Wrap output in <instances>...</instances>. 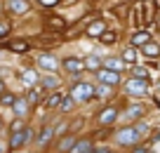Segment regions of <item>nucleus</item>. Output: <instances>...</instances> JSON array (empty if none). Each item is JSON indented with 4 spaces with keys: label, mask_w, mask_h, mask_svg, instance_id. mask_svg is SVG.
Wrapping results in <instances>:
<instances>
[{
    "label": "nucleus",
    "mask_w": 160,
    "mask_h": 153,
    "mask_svg": "<svg viewBox=\"0 0 160 153\" xmlns=\"http://www.w3.org/2000/svg\"><path fill=\"white\" fill-rule=\"evenodd\" d=\"M94 94H97V87L92 83H75L71 87V97L75 101H90V99H94Z\"/></svg>",
    "instance_id": "nucleus-1"
},
{
    "label": "nucleus",
    "mask_w": 160,
    "mask_h": 153,
    "mask_svg": "<svg viewBox=\"0 0 160 153\" xmlns=\"http://www.w3.org/2000/svg\"><path fill=\"white\" fill-rule=\"evenodd\" d=\"M115 139H118L120 146H132V148H134L137 144L141 141V134L137 132V127L132 125V127H122L118 134H115Z\"/></svg>",
    "instance_id": "nucleus-2"
},
{
    "label": "nucleus",
    "mask_w": 160,
    "mask_h": 153,
    "mask_svg": "<svg viewBox=\"0 0 160 153\" xmlns=\"http://www.w3.org/2000/svg\"><path fill=\"white\" fill-rule=\"evenodd\" d=\"M31 139H33V130H21V132H14L10 137V148L14 151V148H21V146H26V144H31Z\"/></svg>",
    "instance_id": "nucleus-3"
},
{
    "label": "nucleus",
    "mask_w": 160,
    "mask_h": 153,
    "mask_svg": "<svg viewBox=\"0 0 160 153\" xmlns=\"http://www.w3.org/2000/svg\"><path fill=\"white\" fill-rule=\"evenodd\" d=\"M97 80L101 85L115 87V85H120V73L118 71H111V69H101V71H97Z\"/></svg>",
    "instance_id": "nucleus-4"
},
{
    "label": "nucleus",
    "mask_w": 160,
    "mask_h": 153,
    "mask_svg": "<svg viewBox=\"0 0 160 153\" xmlns=\"http://www.w3.org/2000/svg\"><path fill=\"white\" fill-rule=\"evenodd\" d=\"M125 89H127V94H146V92H148V80L132 78V80H127Z\"/></svg>",
    "instance_id": "nucleus-5"
},
{
    "label": "nucleus",
    "mask_w": 160,
    "mask_h": 153,
    "mask_svg": "<svg viewBox=\"0 0 160 153\" xmlns=\"http://www.w3.org/2000/svg\"><path fill=\"white\" fill-rule=\"evenodd\" d=\"M155 5H158V0H144L141 3V10H144V17H141V24L148 26L153 21V14H155Z\"/></svg>",
    "instance_id": "nucleus-6"
},
{
    "label": "nucleus",
    "mask_w": 160,
    "mask_h": 153,
    "mask_svg": "<svg viewBox=\"0 0 160 153\" xmlns=\"http://www.w3.org/2000/svg\"><path fill=\"white\" fill-rule=\"evenodd\" d=\"M115 120H118V109H115V106L104 109V111L99 113V123H101V125H113Z\"/></svg>",
    "instance_id": "nucleus-7"
},
{
    "label": "nucleus",
    "mask_w": 160,
    "mask_h": 153,
    "mask_svg": "<svg viewBox=\"0 0 160 153\" xmlns=\"http://www.w3.org/2000/svg\"><path fill=\"white\" fill-rule=\"evenodd\" d=\"M64 69L68 73H80V71H85V61L75 59V57H68V59H64Z\"/></svg>",
    "instance_id": "nucleus-8"
},
{
    "label": "nucleus",
    "mask_w": 160,
    "mask_h": 153,
    "mask_svg": "<svg viewBox=\"0 0 160 153\" xmlns=\"http://www.w3.org/2000/svg\"><path fill=\"white\" fill-rule=\"evenodd\" d=\"M130 43H132V47H144L146 43H151V33L148 31H137L130 38Z\"/></svg>",
    "instance_id": "nucleus-9"
},
{
    "label": "nucleus",
    "mask_w": 160,
    "mask_h": 153,
    "mask_svg": "<svg viewBox=\"0 0 160 153\" xmlns=\"http://www.w3.org/2000/svg\"><path fill=\"white\" fill-rule=\"evenodd\" d=\"M75 144H78V139H75L73 134H66V137L59 141L57 151H59V153H71V151H73V146H75Z\"/></svg>",
    "instance_id": "nucleus-10"
},
{
    "label": "nucleus",
    "mask_w": 160,
    "mask_h": 153,
    "mask_svg": "<svg viewBox=\"0 0 160 153\" xmlns=\"http://www.w3.org/2000/svg\"><path fill=\"white\" fill-rule=\"evenodd\" d=\"M52 137H54V127H52V125H47V127L40 130V134H38V139H35V144H38V146H47Z\"/></svg>",
    "instance_id": "nucleus-11"
},
{
    "label": "nucleus",
    "mask_w": 160,
    "mask_h": 153,
    "mask_svg": "<svg viewBox=\"0 0 160 153\" xmlns=\"http://www.w3.org/2000/svg\"><path fill=\"white\" fill-rule=\"evenodd\" d=\"M12 109H14V115H17V118H26V115H28L31 104H28V99H17Z\"/></svg>",
    "instance_id": "nucleus-12"
},
{
    "label": "nucleus",
    "mask_w": 160,
    "mask_h": 153,
    "mask_svg": "<svg viewBox=\"0 0 160 153\" xmlns=\"http://www.w3.org/2000/svg\"><path fill=\"white\" fill-rule=\"evenodd\" d=\"M38 66H40V69H45V71H57L59 61H57L52 54H42V57L38 59Z\"/></svg>",
    "instance_id": "nucleus-13"
},
{
    "label": "nucleus",
    "mask_w": 160,
    "mask_h": 153,
    "mask_svg": "<svg viewBox=\"0 0 160 153\" xmlns=\"http://www.w3.org/2000/svg\"><path fill=\"white\" fill-rule=\"evenodd\" d=\"M141 54H144V57H151V59H158V57H160V45L151 40V43H146L144 47H141Z\"/></svg>",
    "instance_id": "nucleus-14"
},
{
    "label": "nucleus",
    "mask_w": 160,
    "mask_h": 153,
    "mask_svg": "<svg viewBox=\"0 0 160 153\" xmlns=\"http://www.w3.org/2000/svg\"><path fill=\"white\" fill-rule=\"evenodd\" d=\"M71 153H97V151H94V146H92L90 139H78V144L73 146Z\"/></svg>",
    "instance_id": "nucleus-15"
},
{
    "label": "nucleus",
    "mask_w": 160,
    "mask_h": 153,
    "mask_svg": "<svg viewBox=\"0 0 160 153\" xmlns=\"http://www.w3.org/2000/svg\"><path fill=\"white\" fill-rule=\"evenodd\" d=\"M144 113H146V109H144L141 104H132L130 109L125 111V118H127V120H139Z\"/></svg>",
    "instance_id": "nucleus-16"
},
{
    "label": "nucleus",
    "mask_w": 160,
    "mask_h": 153,
    "mask_svg": "<svg viewBox=\"0 0 160 153\" xmlns=\"http://www.w3.org/2000/svg\"><path fill=\"white\" fill-rule=\"evenodd\" d=\"M42 94H45V87H42V85H40V87H33L28 92V104H40V101H42Z\"/></svg>",
    "instance_id": "nucleus-17"
},
{
    "label": "nucleus",
    "mask_w": 160,
    "mask_h": 153,
    "mask_svg": "<svg viewBox=\"0 0 160 153\" xmlns=\"http://www.w3.org/2000/svg\"><path fill=\"white\" fill-rule=\"evenodd\" d=\"M61 101H64V94H61V92H52L50 97H47L45 106H47V109H57V106H61Z\"/></svg>",
    "instance_id": "nucleus-18"
},
{
    "label": "nucleus",
    "mask_w": 160,
    "mask_h": 153,
    "mask_svg": "<svg viewBox=\"0 0 160 153\" xmlns=\"http://www.w3.org/2000/svg\"><path fill=\"white\" fill-rule=\"evenodd\" d=\"M10 10L14 12V14H21V12L28 10V3H26V0H10Z\"/></svg>",
    "instance_id": "nucleus-19"
},
{
    "label": "nucleus",
    "mask_w": 160,
    "mask_h": 153,
    "mask_svg": "<svg viewBox=\"0 0 160 153\" xmlns=\"http://www.w3.org/2000/svg\"><path fill=\"white\" fill-rule=\"evenodd\" d=\"M104 31H106V24L104 21H94V24H90V28H87V33L90 35H104Z\"/></svg>",
    "instance_id": "nucleus-20"
},
{
    "label": "nucleus",
    "mask_w": 160,
    "mask_h": 153,
    "mask_svg": "<svg viewBox=\"0 0 160 153\" xmlns=\"http://www.w3.org/2000/svg\"><path fill=\"white\" fill-rule=\"evenodd\" d=\"M101 45H115V40H118V33L115 31H104V35H101Z\"/></svg>",
    "instance_id": "nucleus-21"
},
{
    "label": "nucleus",
    "mask_w": 160,
    "mask_h": 153,
    "mask_svg": "<svg viewBox=\"0 0 160 153\" xmlns=\"http://www.w3.org/2000/svg\"><path fill=\"white\" fill-rule=\"evenodd\" d=\"M85 69L87 71H101L104 66H101V61L97 59V57H87V59H85Z\"/></svg>",
    "instance_id": "nucleus-22"
},
{
    "label": "nucleus",
    "mask_w": 160,
    "mask_h": 153,
    "mask_svg": "<svg viewBox=\"0 0 160 153\" xmlns=\"http://www.w3.org/2000/svg\"><path fill=\"white\" fill-rule=\"evenodd\" d=\"M122 66H125V64H122V59H106V61H104V69L118 71V73L122 71Z\"/></svg>",
    "instance_id": "nucleus-23"
},
{
    "label": "nucleus",
    "mask_w": 160,
    "mask_h": 153,
    "mask_svg": "<svg viewBox=\"0 0 160 153\" xmlns=\"http://www.w3.org/2000/svg\"><path fill=\"white\" fill-rule=\"evenodd\" d=\"M42 87L45 89H57V85H59V80H57V75H47V78H42Z\"/></svg>",
    "instance_id": "nucleus-24"
},
{
    "label": "nucleus",
    "mask_w": 160,
    "mask_h": 153,
    "mask_svg": "<svg viewBox=\"0 0 160 153\" xmlns=\"http://www.w3.org/2000/svg\"><path fill=\"white\" fill-rule=\"evenodd\" d=\"M122 61H127V64H134V61H137V49H134V47H127L125 52H122Z\"/></svg>",
    "instance_id": "nucleus-25"
},
{
    "label": "nucleus",
    "mask_w": 160,
    "mask_h": 153,
    "mask_svg": "<svg viewBox=\"0 0 160 153\" xmlns=\"http://www.w3.org/2000/svg\"><path fill=\"white\" fill-rule=\"evenodd\" d=\"M132 75H134V78H141V80H151L148 71L141 69V66H132Z\"/></svg>",
    "instance_id": "nucleus-26"
},
{
    "label": "nucleus",
    "mask_w": 160,
    "mask_h": 153,
    "mask_svg": "<svg viewBox=\"0 0 160 153\" xmlns=\"http://www.w3.org/2000/svg\"><path fill=\"white\" fill-rule=\"evenodd\" d=\"M24 83L28 85V87H33V85L38 83V75H35V71H26V73H24Z\"/></svg>",
    "instance_id": "nucleus-27"
},
{
    "label": "nucleus",
    "mask_w": 160,
    "mask_h": 153,
    "mask_svg": "<svg viewBox=\"0 0 160 153\" xmlns=\"http://www.w3.org/2000/svg\"><path fill=\"white\" fill-rule=\"evenodd\" d=\"M12 134H14V132H21V130H26V123H24V118H17L14 120V123H12Z\"/></svg>",
    "instance_id": "nucleus-28"
},
{
    "label": "nucleus",
    "mask_w": 160,
    "mask_h": 153,
    "mask_svg": "<svg viewBox=\"0 0 160 153\" xmlns=\"http://www.w3.org/2000/svg\"><path fill=\"white\" fill-rule=\"evenodd\" d=\"M73 101H75L73 97H64V101H61L59 109H61V111H71V109H73Z\"/></svg>",
    "instance_id": "nucleus-29"
},
{
    "label": "nucleus",
    "mask_w": 160,
    "mask_h": 153,
    "mask_svg": "<svg viewBox=\"0 0 160 153\" xmlns=\"http://www.w3.org/2000/svg\"><path fill=\"white\" fill-rule=\"evenodd\" d=\"M0 101H2L5 106H14L17 97H14V94H2V97H0Z\"/></svg>",
    "instance_id": "nucleus-30"
},
{
    "label": "nucleus",
    "mask_w": 160,
    "mask_h": 153,
    "mask_svg": "<svg viewBox=\"0 0 160 153\" xmlns=\"http://www.w3.org/2000/svg\"><path fill=\"white\" fill-rule=\"evenodd\" d=\"M10 47L14 49V52H26V49H28V45H26V43H12Z\"/></svg>",
    "instance_id": "nucleus-31"
},
{
    "label": "nucleus",
    "mask_w": 160,
    "mask_h": 153,
    "mask_svg": "<svg viewBox=\"0 0 160 153\" xmlns=\"http://www.w3.org/2000/svg\"><path fill=\"white\" fill-rule=\"evenodd\" d=\"M50 26H54L57 31L64 28V19H59V17H54V19H50Z\"/></svg>",
    "instance_id": "nucleus-32"
},
{
    "label": "nucleus",
    "mask_w": 160,
    "mask_h": 153,
    "mask_svg": "<svg viewBox=\"0 0 160 153\" xmlns=\"http://www.w3.org/2000/svg\"><path fill=\"white\" fill-rule=\"evenodd\" d=\"M134 127H137V132H139L141 137H144V134H148V125H144V123H137Z\"/></svg>",
    "instance_id": "nucleus-33"
},
{
    "label": "nucleus",
    "mask_w": 160,
    "mask_h": 153,
    "mask_svg": "<svg viewBox=\"0 0 160 153\" xmlns=\"http://www.w3.org/2000/svg\"><path fill=\"white\" fill-rule=\"evenodd\" d=\"M132 153H151V151H148V146H134Z\"/></svg>",
    "instance_id": "nucleus-34"
},
{
    "label": "nucleus",
    "mask_w": 160,
    "mask_h": 153,
    "mask_svg": "<svg viewBox=\"0 0 160 153\" xmlns=\"http://www.w3.org/2000/svg\"><path fill=\"white\" fill-rule=\"evenodd\" d=\"M59 0H40V5H45V7H52V5H57Z\"/></svg>",
    "instance_id": "nucleus-35"
},
{
    "label": "nucleus",
    "mask_w": 160,
    "mask_h": 153,
    "mask_svg": "<svg viewBox=\"0 0 160 153\" xmlns=\"http://www.w3.org/2000/svg\"><path fill=\"white\" fill-rule=\"evenodd\" d=\"M7 28H10L7 24H0V35H5V33H7Z\"/></svg>",
    "instance_id": "nucleus-36"
},
{
    "label": "nucleus",
    "mask_w": 160,
    "mask_h": 153,
    "mask_svg": "<svg viewBox=\"0 0 160 153\" xmlns=\"http://www.w3.org/2000/svg\"><path fill=\"white\" fill-rule=\"evenodd\" d=\"M97 153H113V151H111V148H99Z\"/></svg>",
    "instance_id": "nucleus-37"
},
{
    "label": "nucleus",
    "mask_w": 160,
    "mask_h": 153,
    "mask_svg": "<svg viewBox=\"0 0 160 153\" xmlns=\"http://www.w3.org/2000/svg\"><path fill=\"white\" fill-rule=\"evenodd\" d=\"M2 151H5V146H2V144H0V153H2Z\"/></svg>",
    "instance_id": "nucleus-38"
},
{
    "label": "nucleus",
    "mask_w": 160,
    "mask_h": 153,
    "mask_svg": "<svg viewBox=\"0 0 160 153\" xmlns=\"http://www.w3.org/2000/svg\"><path fill=\"white\" fill-rule=\"evenodd\" d=\"M0 92H2V83H0Z\"/></svg>",
    "instance_id": "nucleus-39"
},
{
    "label": "nucleus",
    "mask_w": 160,
    "mask_h": 153,
    "mask_svg": "<svg viewBox=\"0 0 160 153\" xmlns=\"http://www.w3.org/2000/svg\"><path fill=\"white\" fill-rule=\"evenodd\" d=\"M158 3H160V0H158Z\"/></svg>",
    "instance_id": "nucleus-40"
}]
</instances>
